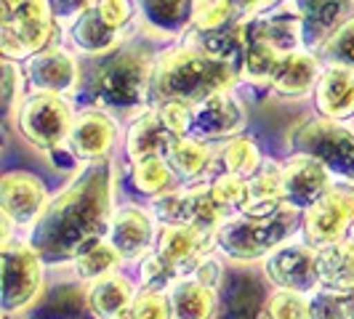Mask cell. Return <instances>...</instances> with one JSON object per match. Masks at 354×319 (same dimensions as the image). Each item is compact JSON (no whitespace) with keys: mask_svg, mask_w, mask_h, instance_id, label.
Listing matches in <instances>:
<instances>
[{"mask_svg":"<svg viewBox=\"0 0 354 319\" xmlns=\"http://www.w3.org/2000/svg\"><path fill=\"white\" fill-rule=\"evenodd\" d=\"M152 213H155L160 226L176 224V226H200V229L216 231L227 221V215L213 205L211 195H208V184L171 189L165 195L155 197Z\"/></svg>","mask_w":354,"mask_h":319,"instance_id":"cell-10","label":"cell"},{"mask_svg":"<svg viewBox=\"0 0 354 319\" xmlns=\"http://www.w3.org/2000/svg\"><path fill=\"white\" fill-rule=\"evenodd\" d=\"M3 314L14 317L32 309L43 296L46 261L27 237L3 242Z\"/></svg>","mask_w":354,"mask_h":319,"instance_id":"cell-5","label":"cell"},{"mask_svg":"<svg viewBox=\"0 0 354 319\" xmlns=\"http://www.w3.org/2000/svg\"><path fill=\"white\" fill-rule=\"evenodd\" d=\"M147 24L158 32L176 35L192 24V0H142Z\"/></svg>","mask_w":354,"mask_h":319,"instance_id":"cell-29","label":"cell"},{"mask_svg":"<svg viewBox=\"0 0 354 319\" xmlns=\"http://www.w3.org/2000/svg\"><path fill=\"white\" fill-rule=\"evenodd\" d=\"M322 56L330 64H341V67H352L354 70V17L341 21L328 35V40L322 43Z\"/></svg>","mask_w":354,"mask_h":319,"instance_id":"cell-34","label":"cell"},{"mask_svg":"<svg viewBox=\"0 0 354 319\" xmlns=\"http://www.w3.org/2000/svg\"><path fill=\"white\" fill-rule=\"evenodd\" d=\"M301 226L304 213L288 205L266 215L234 213L216 229V250L234 264H256L293 240Z\"/></svg>","mask_w":354,"mask_h":319,"instance_id":"cell-3","label":"cell"},{"mask_svg":"<svg viewBox=\"0 0 354 319\" xmlns=\"http://www.w3.org/2000/svg\"><path fill=\"white\" fill-rule=\"evenodd\" d=\"M261 165H264V157H261L259 146H256V142L245 139V136H234L221 149V168H224V173L250 178L261 171Z\"/></svg>","mask_w":354,"mask_h":319,"instance_id":"cell-31","label":"cell"},{"mask_svg":"<svg viewBox=\"0 0 354 319\" xmlns=\"http://www.w3.org/2000/svg\"><path fill=\"white\" fill-rule=\"evenodd\" d=\"M344 298H346V306H349V317L354 319V290L352 293H344Z\"/></svg>","mask_w":354,"mask_h":319,"instance_id":"cell-43","label":"cell"},{"mask_svg":"<svg viewBox=\"0 0 354 319\" xmlns=\"http://www.w3.org/2000/svg\"><path fill=\"white\" fill-rule=\"evenodd\" d=\"M264 277L272 287L315 293L319 287L317 277V248L306 245L304 240H288L274 253L264 258Z\"/></svg>","mask_w":354,"mask_h":319,"instance_id":"cell-12","label":"cell"},{"mask_svg":"<svg viewBox=\"0 0 354 319\" xmlns=\"http://www.w3.org/2000/svg\"><path fill=\"white\" fill-rule=\"evenodd\" d=\"M232 11V0H192V27L200 32H213L230 19Z\"/></svg>","mask_w":354,"mask_h":319,"instance_id":"cell-36","label":"cell"},{"mask_svg":"<svg viewBox=\"0 0 354 319\" xmlns=\"http://www.w3.org/2000/svg\"><path fill=\"white\" fill-rule=\"evenodd\" d=\"M243 72V61L218 56L203 43H187L171 48L155 61L152 93L158 102H187L197 104L213 93L230 90Z\"/></svg>","mask_w":354,"mask_h":319,"instance_id":"cell-2","label":"cell"},{"mask_svg":"<svg viewBox=\"0 0 354 319\" xmlns=\"http://www.w3.org/2000/svg\"><path fill=\"white\" fill-rule=\"evenodd\" d=\"M109 245L120 253L125 264L128 261H142L147 253L155 250L158 242V218L155 213L144 211L139 205H123L115 208L109 231H106Z\"/></svg>","mask_w":354,"mask_h":319,"instance_id":"cell-15","label":"cell"},{"mask_svg":"<svg viewBox=\"0 0 354 319\" xmlns=\"http://www.w3.org/2000/svg\"><path fill=\"white\" fill-rule=\"evenodd\" d=\"M131 178H133V189L144 197L165 195V192L176 189L178 181L165 155H149V157L131 162Z\"/></svg>","mask_w":354,"mask_h":319,"instance_id":"cell-27","label":"cell"},{"mask_svg":"<svg viewBox=\"0 0 354 319\" xmlns=\"http://www.w3.org/2000/svg\"><path fill=\"white\" fill-rule=\"evenodd\" d=\"M131 319H174L171 311V298L168 290H155V287H142L128 309Z\"/></svg>","mask_w":354,"mask_h":319,"instance_id":"cell-35","label":"cell"},{"mask_svg":"<svg viewBox=\"0 0 354 319\" xmlns=\"http://www.w3.org/2000/svg\"><path fill=\"white\" fill-rule=\"evenodd\" d=\"M309 317L312 319H352L349 317V306L344 293L317 287L315 293H309Z\"/></svg>","mask_w":354,"mask_h":319,"instance_id":"cell-37","label":"cell"},{"mask_svg":"<svg viewBox=\"0 0 354 319\" xmlns=\"http://www.w3.org/2000/svg\"><path fill=\"white\" fill-rule=\"evenodd\" d=\"M176 280V274L162 264L158 253H147L142 261H139V282L142 287H155V290H168L171 282Z\"/></svg>","mask_w":354,"mask_h":319,"instance_id":"cell-38","label":"cell"},{"mask_svg":"<svg viewBox=\"0 0 354 319\" xmlns=\"http://www.w3.org/2000/svg\"><path fill=\"white\" fill-rule=\"evenodd\" d=\"M317 277L319 287L352 293L354 290V237L325 245L317 250Z\"/></svg>","mask_w":354,"mask_h":319,"instance_id":"cell-25","label":"cell"},{"mask_svg":"<svg viewBox=\"0 0 354 319\" xmlns=\"http://www.w3.org/2000/svg\"><path fill=\"white\" fill-rule=\"evenodd\" d=\"M136 293L139 290L133 287V282L123 277L120 271H115V274H106L88 284L86 306L96 319H118L131 309Z\"/></svg>","mask_w":354,"mask_h":319,"instance_id":"cell-23","label":"cell"},{"mask_svg":"<svg viewBox=\"0 0 354 319\" xmlns=\"http://www.w3.org/2000/svg\"><path fill=\"white\" fill-rule=\"evenodd\" d=\"M155 64L144 51H120L109 56L93 77V93L104 106L144 104L152 90Z\"/></svg>","mask_w":354,"mask_h":319,"instance_id":"cell-7","label":"cell"},{"mask_svg":"<svg viewBox=\"0 0 354 319\" xmlns=\"http://www.w3.org/2000/svg\"><path fill=\"white\" fill-rule=\"evenodd\" d=\"M162 155L184 186L208 184L205 178L213 168V146L208 142L195 136H174Z\"/></svg>","mask_w":354,"mask_h":319,"instance_id":"cell-20","label":"cell"},{"mask_svg":"<svg viewBox=\"0 0 354 319\" xmlns=\"http://www.w3.org/2000/svg\"><path fill=\"white\" fill-rule=\"evenodd\" d=\"M346 6H349V0H296L299 17L312 32H317V40L322 37V43L338 27Z\"/></svg>","mask_w":354,"mask_h":319,"instance_id":"cell-30","label":"cell"},{"mask_svg":"<svg viewBox=\"0 0 354 319\" xmlns=\"http://www.w3.org/2000/svg\"><path fill=\"white\" fill-rule=\"evenodd\" d=\"M174 319H213L218 311L216 287L203 282L195 274L178 277L168 287Z\"/></svg>","mask_w":354,"mask_h":319,"instance_id":"cell-22","label":"cell"},{"mask_svg":"<svg viewBox=\"0 0 354 319\" xmlns=\"http://www.w3.org/2000/svg\"><path fill=\"white\" fill-rule=\"evenodd\" d=\"M174 136L176 133H171L168 125L162 123L158 106L147 109L131 123L128 133H125V157H128V162H136V160L149 157V155H162Z\"/></svg>","mask_w":354,"mask_h":319,"instance_id":"cell-24","label":"cell"},{"mask_svg":"<svg viewBox=\"0 0 354 319\" xmlns=\"http://www.w3.org/2000/svg\"><path fill=\"white\" fill-rule=\"evenodd\" d=\"M354 231V181L333 178L330 189L304 211L301 240L312 248H325L346 240Z\"/></svg>","mask_w":354,"mask_h":319,"instance_id":"cell-9","label":"cell"},{"mask_svg":"<svg viewBox=\"0 0 354 319\" xmlns=\"http://www.w3.org/2000/svg\"><path fill=\"white\" fill-rule=\"evenodd\" d=\"M27 80L35 90H48V93H70L77 83V64L67 51L59 48H43L32 53L24 64Z\"/></svg>","mask_w":354,"mask_h":319,"instance_id":"cell-18","label":"cell"},{"mask_svg":"<svg viewBox=\"0 0 354 319\" xmlns=\"http://www.w3.org/2000/svg\"><path fill=\"white\" fill-rule=\"evenodd\" d=\"M48 202L51 195L46 184L30 171H8L0 181V211L24 234L35 226Z\"/></svg>","mask_w":354,"mask_h":319,"instance_id":"cell-14","label":"cell"},{"mask_svg":"<svg viewBox=\"0 0 354 319\" xmlns=\"http://www.w3.org/2000/svg\"><path fill=\"white\" fill-rule=\"evenodd\" d=\"M280 178H283V202L288 208L304 213L330 189L336 176L328 171L322 160L293 152L285 162H280Z\"/></svg>","mask_w":354,"mask_h":319,"instance_id":"cell-13","label":"cell"},{"mask_svg":"<svg viewBox=\"0 0 354 319\" xmlns=\"http://www.w3.org/2000/svg\"><path fill=\"white\" fill-rule=\"evenodd\" d=\"M274 0H232V6L243 14H256V11H264L266 6H272Z\"/></svg>","mask_w":354,"mask_h":319,"instance_id":"cell-42","label":"cell"},{"mask_svg":"<svg viewBox=\"0 0 354 319\" xmlns=\"http://www.w3.org/2000/svg\"><path fill=\"white\" fill-rule=\"evenodd\" d=\"M290 149L322 160L336 178L354 181V128L344 120L306 117L290 130Z\"/></svg>","mask_w":354,"mask_h":319,"instance_id":"cell-6","label":"cell"},{"mask_svg":"<svg viewBox=\"0 0 354 319\" xmlns=\"http://www.w3.org/2000/svg\"><path fill=\"white\" fill-rule=\"evenodd\" d=\"M208 195H211L213 205L224 213L227 218L234 213H243L250 200L248 178L232 176V173H221L208 181Z\"/></svg>","mask_w":354,"mask_h":319,"instance_id":"cell-32","label":"cell"},{"mask_svg":"<svg viewBox=\"0 0 354 319\" xmlns=\"http://www.w3.org/2000/svg\"><path fill=\"white\" fill-rule=\"evenodd\" d=\"M115 213V162L91 160L62 186L24 237L46 264L75 261L83 250L102 242Z\"/></svg>","mask_w":354,"mask_h":319,"instance_id":"cell-1","label":"cell"},{"mask_svg":"<svg viewBox=\"0 0 354 319\" xmlns=\"http://www.w3.org/2000/svg\"><path fill=\"white\" fill-rule=\"evenodd\" d=\"M266 319H312L309 317V296L299 290L274 287L264 303Z\"/></svg>","mask_w":354,"mask_h":319,"instance_id":"cell-33","label":"cell"},{"mask_svg":"<svg viewBox=\"0 0 354 319\" xmlns=\"http://www.w3.org/2000/svg\"><path fill=\"white\" fill-rule=\"evenodd\" d=\"M3 102H6V112L17 117L19 104L24 99H21V75H19L14 59H6V64H3Z\"/></svg>","mask_w":354,"mask_h":319,"instance_id":"cell-40","label":"cell"},{"mask_svg":"<svg viewBox=\"0 0 354 319\" xmlns=\"http://www.w3.org/2000/svg\"><path fill=\"white\" fill-rule=\"evenodd\" d=\"M158 112H160V117H162V123L168 125L171 133H176V136H189V128H192V104L168 99V102H158Z\"/></svg>","mask_w":354,"mask_h":319,"instance_id":"cell-39","label":"cell"},{"mask_svg":"<svg viewBox=\"0 0 354 319\" xmlns=\"http://www.w3.org/2000/svg\"><path fill=\"white\" fill-rule=\"evenodd\" d=\"M77 3H80V6H83V8H86V6H88V0H77Z\"/></svg>","mask_w":354,"mask_h":319,"instance_id":"cell-44","label":"cell"},{"mask_svg":"<svg viewBox=\"0 0 354 319\" xmlns=\"http://www.w3.org/2000/svg\"><path fill=\"white\" fill-rule=\"evenodd\" d=\"M93 6H96V11H99V17L104 19L109 27H115V30H120V27L128 24L131 17H133L131 0H96Z\"/></svg>","mask_w":354,"mask_h":319,"instance_id":"cell-41","label":"cell"},{"mask_svg":"<svg viewBox=\"0 0 354 319\" xmlns=\"http://www.w3.org/2000/svg\"><path fill=\"white\" fill-rule=\"evenodd\" d=\"M48 0H0V51L6 59H30L51 40Z\"/></svg>","mask_w":354,"mask_h":319,"instance_id":"cell-4","label":"cell"},{"mask_svg":"<svg viewBox=\"0 0 354 319\" xmlns=\"http://www.w3.org/2000/svg\"><path fill=\"white\" fill-rule=\"evenodd\" d=\"M319 61L317 56L306 51H290L277 61V67L272 72V86L280 96L288 99H301L306 93H315L319 80Z\"/></svg>","mask_w":354,"mask_h":319,"instance_id":"cell-21","label":"cell"},{"mask_svg":"<svg viewBox=\"0 0 354 319\" xmlns=\"http://www.w3.org/2000/svg\"><path fill=\"white\" fill-rule=\"evenodd\" d=\"M72 40L80 51L91 53V56H99L115 48L118 43V30L109 27L104 19L99 17L96 6H86L80 8V14L72 24Z\"/></svg>","mask_w":354,"mask_h":319,"instance_id":"cell-26","label":"cell"},{"mask_svg":"<svg viewBox=\"0 0 354 319\" xmlns=\"http://www.w3.org/2000/svg\"><path fill=\"white\" fill-rule=\"evenodd\" d=\"M118 136L120 130H118V123L112 120V115H106L102 109H83L75 115V125H72L67 144L75 157L91 162V160L109 157Z\"/></svg>","mask_w":354,"mask_h":319,"instance_id":"cell-17","label":"cell"},{"mask_svg":"<svg viewBox=\"0 0 354 319\" xmlns=\"http://www.w3.org/2000/svg\"><path fill=\"white\" fill-rule=\"evenodd\" d=\"M125 261L120 258V253L109 245V240H102V242H96V245H91L88 250H83L75 261H72V271H75V277L80 280V282H96V280H102L106 274H115Z\"/></svg>","mask_w":354,"mask_h":319,"instance_id":"cell-28","label":"cell"},{"mask_svg":"<svg viewBox=\"0 0 354 319\" xmlns=\"http://www.w3.org/2000/svg\"><path fill=\"white\" fill-rule=\"evenodd\" d=\"M245 125V112L243 104L232 96L230 90L213 93L208 99L192 104V128L189 136L203 139V142H216V139H234Z\"/></svg>","mask_w":354,"mask_h":319,"instance_id":"cell-16","label":"cell"},{"mask_svg":"<svg viewBox=\"0 0 354 319\" xmlns=\"http://www.w3.org/2000/svg\"><path fill=\"white\" fill-rule=\"evenodd\" d=\"M315 106L322 117L349 120L354 117V70L328 64L315 88Z\"/></svg>","mask_w":354,"mask_h":319,"instance_id":"cell-19","label":"cell"},{"mask_svg":"<svg viewBox=\"0 0 354 319\" xmlns=\"http://www.w3.org/2000/svg\"><path fill=\"white\" fill-rule=\"evenodd\" d=\"M72 125H75V112L70 102L62 93H48V90H35L24 96L17 112V128L40 152H53L62 149L70 142Z\"/></svg>","mask_w":354,"mask_h":319,"instance_id":"cell-8","label":"cell"},{"mask_svg":"<svg viewBox=\"0 0 354 319\" xmlns=\"http://www.w3.org/2000/svg\"><path fill=\"white\" fill-rule=\"evenodd\" d=\"M155 253L162 258V264L176 274V280L187 277V274H195V269L203 264V258L216 253V231L200 229V226L165 224L158 229Z\"/></svg>","mask_w":354,"mask_h":319,"instance_id":"cell-11","label":"cell"}]
</instances>
